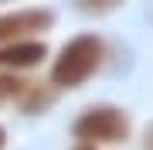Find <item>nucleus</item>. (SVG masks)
I'll return each mask as SVG.
<instances>
[{
    "label": "nucleus",
    "mask_w": 153,
    "mask_h": 150,
    "mask_svg": "<svg viewBox=\"0 0 153 150\" xmlns=\"http://www.w3.org/2000/svg\"><path fill=\"white\" fill-rule=\"evenodd\" d=\"M71 133H75L78 143H123L129 140V116L116 106H95V109H85L82 116L71 123Z\"/></svg>",
    "instance_id": "2"
},
{
    "label": "nucleus",
    "mask_w": 153,
    "mask_h": 150,
    "mask_svg": "<svg viewBox=\"0 0 153 150\" xmlns=\"http://www.w3.org/2000/svg\"><path fill=\"white\" fill-rule=\"evenodd\" d=\"M48 58V45L38 38H21L0 45V68L4 72H31Z\"/></svg>",
    "instance_id": "4"
},
{
    "label": "nucleus",
    "mask_w": 153,
    "mask_h": 150,
    "mask_svg": "<svg viewBox=\"0 0 153 150\" xmlns=\"http://www.w3.org/2000/svg\"><path fill=\"white\" fill-rule=\"evenodd\" d=\"M75 150H92V147H88V143H82V147H75Z\"/></svg>",
    "instance_id": "10"
},
{
    "label": "nucleus",
    "mask_w": 153,
    "mask_h": 150,
    "mask_svg": "<svg viewBox=\"0 0 153 150\" xmlns=\"http://www.w3.org/2000/svg\"><path fill=\"white\" fill-rule=\"evenodd\" d=\"M55 24V14L48 7H27V10H10L0 14V45L21 38H38L41 31H48Z\"/></svg>",
    "instance_id": "3"
},
{
    "label": "nucleus",
    "mask_w": 153,
    "mask_h": 150,
    "mask_svg": "<svg viewBox=\"0 0 153 150\" xmlns=\"http://www.w3.org/2000/svg\"><path fill=\"white\" fill-rule=\"evenodd\" d=\"M7 147V133H4V126H0V150Z\"/></svg>",
    "instance_id": "9"
},
{
    "label": "nucleus",
    "mask_w": 153,
    "mask_h": 150,
    "mask_svg": "<svg viewBox=\"0 0 153 150\" xmlns=\"http://www.w3.org/2000/svg\"><path fill=\"white\" fill-rule=\"evenodd\" d=\"M21 89H24V78H17V75H10V72H4V68H0V106L17 102Z\"/></svg>",
    "instance_id": "6"
},
{
    "label": "nucleus",
    "mask_w": 153,
    "mask_h": 150,
    "mask_svg": "<svg viewBox=\"0 0 153 150\" xmlns=\"http://www.w3.org/2000/svg\"><path fill=\"white\" fill-rule=\"evenodd\" d=\"M143 150H153V123L143 130Z\"/></svg>",
    "instance_id": "8"
},
{
    "label": "nucleus",
    "mask_w": 153,
    "mask_h": 150,
    "mask_svg": "<svg viewBox=\"0 0 153 150\" xmlns=\"http://www.w3.org/2000/svg\"><path fill=\"white\" fill-rule=\"evenodd\" d=\"M150 14H153V10H150Z\"/></svg>",
    "instance_id": "11"
},
{
    "label": "nucleus",
    "mask_w": 153,
    "mask_h": 150,
    "mask_svg": "<svg viewBox=\"0 0 153 150\" xmlns=\"http://www.w3.org/2000/svg\"><path fill=\"white\" fill-rule=\"evenodd\" d=\"M123 0H75V7L78 10H85V14H95V17H102V14H109L116 10Z\"/></svg>",
    "instance_id": "7"
},
{
    "label": "nucleus",
    "mask_w": 153,
    "mask_h": 150,
    "mask_svg": "<svg viewBox=\"0 0 153 150\" xmlns=\"http://www.w3.org/2000/svg\"><path fill=\"white\" fill-rule=\"evenodd\" d=\"M105 61V41L99 34H75L61 45L55 65H51V85L55 89H78L92 78Z\"/></svg>",
    "instance_id": "1"
},
{
    "label": "nucleus",
    "mask_w": 153,
    "mask_h": 150,
    "mask_svg": "<svg viewBox=\"0 0 153 150\" xmlns=\"http://www.w3.org/2000/svg\"><path fill=\"white\" fill-rule=\"evenodd\" d=\"M51 102H55V85H51V78H48V85L24 82L21 96H17V109L21 113H41V109H48Z\"/></svg>",
    "instance_id": "5"
}]
</instances>
